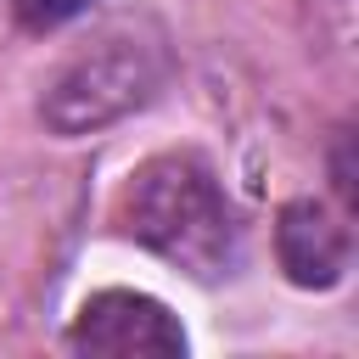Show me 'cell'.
<instances>
[{"label": "cell", "instance_id": "obj_1", "mask_svg": "<svg viewBox=\"0 0 359 359\" xmlns=\"http://www.w3.org/2000/svg\"><path fill=\"white\" fill-rule=\"evenodd\" d=\"M118 230L191 280H224L241 264L236 208L196 151L146 157L118 196Z\"/></svg>", "mask_w": 359, "mask_h": 359}, {"label": "cell", "instance_id": "obj_2", "mask_svg": "<svg viewBox=\"0 0 359 359\" xmlns=\"http://www.w3.org/2000/svg\"><path fill=\"white\" fill-rule=\"evenodd\" d=\"M168 73H174V50L151 17L112 22L50 73V84L39 95V123L62 140L95 135V129L140 112L168 84Z\"/></svg>", "mask_w": 359, "mask_h": 359}, {"label": "cell", "instance_id": "obj_3", "mask_svg": "<svg viewBox=\"0 0 359 359\" xmlns=\"http://www.w3.org/2000/svg\"><path fill=\"white\" fill-rule=\"evenodd\" d=\"M73 353H107V359H135V353H185V325L168 314L163 297L135 292V286H107L84 297V309L67 325Z\"/></svg>", "mask_w": 359, "mask_h": 359}, {"label": "cell", "instance_id": "obj_4", "mask_svg": "<svg viewBox=\"0 0 359 359\" xmlns=\"http://www.w3.org/2000/svg\"><path fill=\"white\" fill-rule=\"evenodd\" d=\"M275 258H280V269H286L292 286L331 292L348 275V264H353V236H348V224L325 202L297 196L275 219Z\"/></svg>", "mask_w": 359, "mask_h": 359}, {"label": "cell", "instance_id": "obj_5", "mask_svg": "<svg viewBox=\"0 0 359 359\" xmlns=\"http://www.w3.org/2000/svg\"><path fill=\"white\" fill-rule=\"evenodd\" d=\"M90 6H95V0H11V17H17L22 34H50V28L84 17Z\"/></svg>", "mask_w": 359, "mask_h": 359}, {"label": "cell", "instance_id": "obj_6", "mask_svg": "<svg viewBox=\"0 0 359 359\" xmlns=\"http://www.w3.org/2000/svg\"><path fill=\"white\" fill-rule=\"evenodd\" d=\"M331 180H337L342 208H353V202H359V191H353V135H348V129H342V135H337V146H331Z\"/></svg>", "mask_w": 359, "mask_h": 359}]
</instances>
